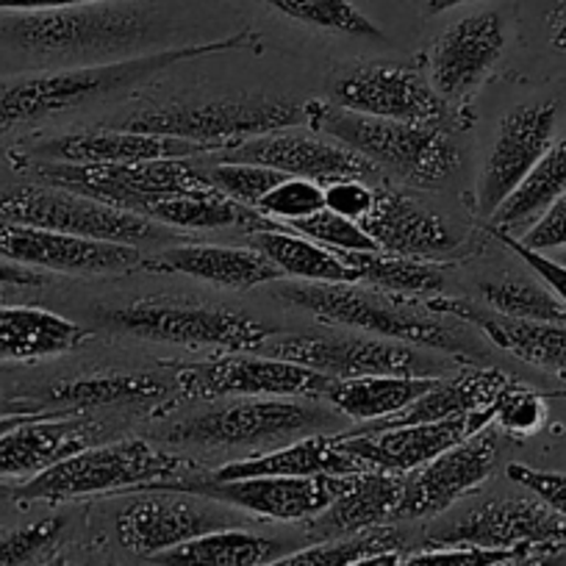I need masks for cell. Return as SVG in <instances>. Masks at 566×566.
<instances>
[{
  "label": "cell",
  "mask_w": 566,
  "mask_h": 566,
  "mask_svg": "<svg viewBox=\"0 0 566 566\" xmlns=\"http://www.w3.org/2000/svg\"><path fill=\"white\" fill-rule=\"evenodd\" d=\"M0 220L101 239V242L136 244V248L145 242H165L170 237L165 226L148 220V217L114 209L103 200L73 192V189L36 181L0 195Z\"/></svg>",
  "instance_id": "10"
},
{
  "label": "cell",
  "mask_w": 566,
  "mask_h": 566,
  "mask_svg": "<svg viewBox=\"0 0 566 566\" xmlns=\"http://www.w3.org/2000/svg\"><path fill=\"white\" fill-rule=\"evenodd\" d=\"M516 549H483V547H428L400 558L397 566H489Z\"/></svg>",
  "instance_id": "48"
},
{
  "label": "cell",
  "mask_w": 566,
  "mask_h": 566,
  "mask_svg": "<svg viewBox=\"0 0 566 566\" xmlns=\"http://www.w3.org/2000/svg\"><path fill=\"white\" fill-rule=\"evenodd\" d=\"M0 413H23V411H14V408H9V402L3 406V400H0Z\"/></svg>",
  "instance_id": "58"
},
{
  "label": "cell",
  "mask_w": 566,
  "mask_h": 566,
  "mask_svg": "<svg viewBox=\"0 0 566 566\" xmlns=\"http://www.w3.org/2000/svg\"><path fill=\"white\" fill-rule=\"evenodd\" d=\"M467 3H475V0H424V7H428V14L450 12V9L467 7Z\"/></svg>",
  "instance_id": "57"
},
{
  "label": "cell",
  "mask_w": 566,
  "mask_h": 566,
  "mask_svg": "<svg viewBox=\"0 0 566 566\" xmlns=\"http://www.w3.org/2000/svg\"><path fill=\"white\" fill-rule=\"evenodd\" d=\"M509 481L531 492L533 497L542 500L544 505L555 511V514L566 516V472L555 470H536L527 464H509L505 467Z\"/></svg>",
  "instance_id": "46"
},
{
  "label": "cell",
  "mask_w": 566,
  "mask_h": 566,
  "mask_svg": "<svg viewBox=\"0 0 566 566\" xmlns=\"http://www.w3.org/2000/svg\"><path fill=\"white\" fill-rule=\"evenodd\" d=\"M200 170H203L206 181H209L217 192L237 200V203L248 206V209H255L259 200L264 198L272 187H277L283 178H290L286 172L272 170V167L264 165H253V161H217V165L211 167L200 165Z\"/></svg>",
  "instance_id": "41"
},
{
  "label": "cell",
  "mask_w": 566,
  "mask_h": 566,
  "mask_svg": "<svg viewBox=\"0 0 566 566\" xmlns=\"http://www.w3.org/2000/svg\"><path fill=\"white\" fill-rule=\"evenodd\" d=\"M242 525V511L231 505L165 489L125 500L114 514V536L119 547L148 560L206 533Z\"/></svg>",
  "instance_id": "12"
},
{
  "label": "cell",
  "mask_w": 566,
  "mask_h": 566,
  "mask_svg": "<svg viewBox=\"0 0 566 566\" xmlns=\"http://www.w3.org/2000/svg\"><path fill=\"white\" fill-rule=\"evenodd\" d=\"M255 353L283 361H295L331 380L367 378V375H411V378H442L450 361L439 353L380 336H342V334H275Z\"/></svg>",
  "instance_id": "9"
},
{
  "label": "cell",
  "mask_w": 566,
  "mask_h": 566,
  "mask_svg": "<svg viewBox=\"0 0 566 566\" xmlns=\"http://www.w3.org/2000/svg\"><path fill=\"white\" fill-rule=\"evenodd\" d=\"M172 386L145 373H106L59 380L42 391V402L53 411H92L106 406H154L170 395Z\"/></svg>",
  "instance_id": "32"
},
{
  "label": "cell",
  "mask_w": 566,
  "mask_h": 566,
  "mask_svg": "<svg viewBox=\"0 0 566 566\" xmlns=\"http://www.w3.org/2000/svg\"><path fill=\"white\" fill-rule=\"evenodd\" d=\"M560 261H564V264H566V259H560Z\"/></svg>",
  "instance_id": "61"
},
{
  "label": "cell",
  "mask_w": 566,
  "mask_h": 566,
  "mask_svg": "<svg viewBox=\"0 0 566 566\" xmlns=\"http://www.w3.org/2000/svg\"><path fill=\"white\" fill-rule=\"evenodd\" d=\"M59 566H95V564H90V560H78V564H59Z\"/></svg>",
  "instance_id": "59"
},
{
  "label": "cell",
  "mask_w": 566,
  "mask_h": 566,
  "mask_svg": "<svg viewBox=\"0 0 566 566\" xmlns=\"http://www.w3.org/2000/svg\"><path fill=\"white\" fill-rule=\"evenodd\" d=\"M12 154L36 161H64V165H125V161H159V159H206L217 150L200 142L176 139V136L142 134V130L101 128L62 134L29 145Z\"/></svg>",
  "instance_id": "23"
},
{
  "label": "cell",
  "mask_w": 566,
  "mask_h": 566,
  "mask_svg": "<svg viewBox=\"0 0 566 566\" xmlns=\"http://www.w3.org/2000/svg\"><path fill=\"white\" fill-rule=\"evenodd\" d=\"M64 527H67L64 516H48V520L3 533L0 536V566H29L40 560L42 555L56 547Z\"/></svg>",
  "instance_id": "44"
},
{
  "label": "cell",
  "mask_w": 566,
  "mask_h": 566,
  "mask_svg": "<svg viewBox=\"0 0 566 566\" xmlns=\"http://www.w3.org/2000/svg\"><path fill=\"white\" fill-rule=\"evenodd\" d=\"M424 308L439 317H455L461 323L475 325L481 334L500 350L531 367L553 375H566V325L558 323H516L494 312H481L467 301L433 295L424 301Z\"/></svg>",
  "instance_id": "26"
},
{
  "label": "cell",
  "mask_w": 566,
  "mask_h": 566,
  "mask_svg": "<svg viewBox=\"0 0 566 566\" xmlns=\"http://www.w3.org/2000/svg\"><path fill=\"white\" fill-rule=\"evenodd\" d=\"M433 384L437 378H411V375H367V378L334 380L323 395V402H328L345 419L378 422L411 406Z\"/></svg>",
  "instance_id": "36"
},
{
  "label": "cell",
  "mask_w": 566,
  "mask_h": 566,
  "mask_svg": "<svg viewBox=\"0 0 566 566\" xmlns=\"http://www.w3.org/2000/svg\"><path fill=\"white\" fill-rule=\"evenodd\" d=\"M292 231L303 233V237L314 239L323 248H331L334 253H356V250H378L373 237L364 231L361 222L347 220V217L336 214L331 209H319L317 214L306 217V220L292 222Z\"/></svg>",
  "instance_id": "45"
},
{
  "label": "cell",
  "mask_w": 566,
  "mask_h": 566,
  "mask_svg": "<svg viewBox=\"0 0 566 566\" xmlns=\"http://www.w3.org/2000/svg\"><path fill=\"white\" fill-rule=\"evenodd\" d=\"M272 12L325 34L353 36V40L386 42L384 29L367 18L353 0H261Z\"/></svg>",
  "instance_id": "39"
},
{
  "label": "cell",
  "mask_w": 566,
  "mask_h": 566,
  "mask_svg": "<svg viewBox=\"0 0 566 566\" xmlns=\"http://www.w3.org/2000/svg\"><path fill=\"white\" fill-rule=\"evenodd\" d=\"M40 413L45 411H23V413H0V437L7 431H12V428H18V424L29 422V419L40 417Z\"/></svg>",
  "instance_id": "56"
},
{
  "label": "cell",
  "mask_w": 566,
  "mask_h": 566,
  "mask_svg": "<svg viewBox=\"0 0 566 566\" xmlns=\"http://www.w3.org/2000/svg\"><path fill=\"white\" fill-rule=\"evenodd\" d=\"M206 159L253 161V165L272 167V170H281L286 176L308 178V181H317L323 187L336 178H361V181L373 184V178L380 176L378 167L358 156L356 150L345 148L331 136L317 134L312 128L301 130V125L253 136L237 148L206 156Z\"/></svg>",
  "instance_id": "18"
},
{
  "label": "cell",
  "mask_w": 566,
  "mask_h": 566,
  "mask_svg": "<svg viewBox=\"0 0 566 566\" xmlns=\"http://www.w3.org/2000/svg\"><path fill=\"white\" fill-rule=\"evenodd\" d=\"M325 209L347 217V220L364 222V217L375 206V187L361 178H336L325 184Z\"/></svg>",
  "instance_id": "47"
},
{
  "label": "cell",
  "mask_w": 566,
  "mask_h": 566,
  "mask_svg": "<svg viewBox=\"0 0 566 566\" xmlns=\"http://www.w3.org/2000/svg\"><path fill=\"white\" fill-rule=\"evenodd\" d=\"M92 317L112 334L142 342L181 347H220L228 353H255L277 331L250 314L226 306H189V303H128L95 306Z\"/></svg>",
  "instance_id": "7"
},
{
  "label": "cell",
  "mask_w": 566,
  "mask_h": 566,
  "mask_svg": "<svg viewBox=\"0 0 566 566\" xmlns=\"http://www.w3.org/2000/svg\"><path fill=\"white\" fill-rule=\"evenodd\" d=\"M334 380L323 373L272 356L231 353L226 358L187 364L172 378L184 400H226V397H314L323 400Z\"/></svg>",
  "instance_id": "14"
},
{
  "label": "cell",
  "mask_w": 566,
  "mask_h": 566,
  "mask_svg": "<svg viewBox=\"0 0 566 566\" xmlns=\"http://www.w3.org/2000/svg\"><path fill=\"white\" fill-rule=\"evenodd\" d=\"M281 301L314 314L319 323L342 325L358 334L380 336V339L402 342V345L422 347V350L444 353L467 361L481 356V347L464 331L424 317L408 297L386 301L375 290H364L358 283H283Z\"/></svg>",
  "instance_id": "6"
},
{
  "label": "cell",
  "mask_w": 566,
  "mask_h": 566,
  "mask_svg": "<svg viewBox=\"0 0 566 566\" xmlns=\"http://www.w3.org/2000/svg\"><path fill=\"white\" fill-rule=\"evenodd\" d=\"M0 259L29 270H51L64 275H103V272L136 270L142 264L136 244L101 242V239L3 220H0Z\"/></svg>",
  "instance_id": "20"
},
{
  "label": "cell",
  "mask_w": 566,
  "mask_h": 566,
  "mask_svg": "<svg viewBox=\"0 0 566 566\" xmlns=\"http://www.w3.org/2000/svg\"><path fill=\"white\" fill-rule=\"evenodd\" d=\"M428 547L536 549L566 544V516L538 497L478 500L428 527Z\"/></svg>",
  "instance_id": "13"
},
{
  "label": "cell",
  "mask_w": 566,
  "mask_h": 566,
  "mask_svg": "<svg viewBox=\"0 0 566 566\" xmlns=\"http://www.w3.org/2000/svg\"><path fill=\"white\" fill-rule=\"evenodd\" d=\"M505 53V23L497 12L455 20L433 42L428 81L450 106H461L489 78Z\"/></svg>",
  "instance_id": "21"
},
{
  "label": "cell",
  "mask_w": 566,
  "mask_h": 566,
  "mask_svg": "<svg viewBox=\"0 0 566 566\" xmlns=\"http://www.w3.org/2000/svg\"><path fill=\"white\" fill-rule=\"evenodd\" d=\"M0 31L31 56L90 67L142 56V48L159 40L161 23L154 12L136 3L103 0L53 12L12 14Z\"/></svg>",
  "instance_id": "2"
},
{
  "label": "cell",
  "mask_w": 566,
  "mask_h": 566,
  "mask_svg": "<svg viewBox=\"0 0 566 566\" xmlns=\"http://www.w3.org/2000/svg\"><path fill=\"white\" fill-rule=\"evenodd\" d=\"M356 272V283L395 297H433L444 290V270L428 259L386 253V250H356L339 253Z\"/></svg>",
  "instance_id": "37"
},
{
  "label": "cell",
  "mask_w": 566,
  "mask_h": 566,
  "mask_svg": "<svg viewBox=\"0 0 566 566\" xmlns=\"http://www.w3.org/2000/svg\"><path fill=\"white\" fill-rule=\"evenodd\" d=\"M353 475H264V478H237V481H214L209 475L187 478V481L165 483V492H187L211 497L237 511L275 522H308L323 514L347 486ZM150 489V492H159Z\"/></svg>",
  "instance_id": "15"
},
{
  "label": "cell",
  "mask_w": 566,
  "mask_h": 566,
  "mask_svg": "<svg viewBox=\"0 0 566 566\" xmlns=\"http://www.w3.org/2000/svg\"><path fill=\"white\" fill-rule=\"evenodd\" d=\"M494 237H497L500 242L505 244V248L514 250V253L520 255V259L525 261L527 266H531L533 275L542 277V281L547 283L549 290H553L555 295H558V301L566 306V264H564V261L553 259V255H547V253H538V250L525 248V244H522L520 239L509 237V233H494Z\"/></svg>",
  "instance_id": "50"
},
{
  "label": "cell",
  "mask_w": 566,
  "mask_h": 566,
  "mask_svg": "<svg viewBox=\"0 0 566 566\" xmlns=\"http://www.w3.org/2000/svg\"><path fill=\"white\" fill-rule=\"evenodd\" d=\"M361 226L386 253L433 259L459 248V233L439 211L389 187L375 189V206Z\"/></svg>",
  "instance_id": "24"
},
{
  "label": "cell",
  "mask_w": 566,
  "mask_h": 566,
  "mask_svg": "<svg viewBox=\"0 0 566 566\" xmlns=\"http://www.w3.org/2000/svg\"><path fill=\"white\" fill-rule=\"evenodd\" d=\"M292 549L295 544L286 538L261 536L244 527H226L178 544L150 560L159 566H266Z\"/></svg>",
  "instance_id": "33"
},
{
  "label": "cell",
  "mask_w": 566,
  "mask_h": 566,
  "mask_svg": "<svg viewBox=\"0 0 566 566\" xmlns=\"http://www.w3.org/2000/svg\"><path fill=\"white\" fill-rule=\"evenodd\" d=\"M402 478L384 470H364L350 478V486L314 520H308V536L323 538L356 536L391 525L402 497Z\"/></svg>",
  "instance_id": "29"
},
{
  "label": "cell",
  "mask_w": 566,
  "mask_h": 566,
  "mask_svg": "<svg viewBox=\"0 0 566 566\" xmlns=\"http://www.w3.org/2000/svg\"><path fill=\"white\" fill-rule=\"evenodd\" d=\"M555 123H558V108L547 101L522 103L500 119L497 136L483 161L475 189V206L483 220L500 209V203L520 187L531 167L547 154L555 142Z\"/></svg>",
  "instance_id": "19"
},
{
  "label": "cell",
  "mask_w": 566,
  "mask_h": 566,
  "mask_svg": "<svg viewBox=\"0 0 566 566\" xmlns=\"http://www.w3.org/2000/svg\"><path fill=\"white\" fill-rule=\"evenodd\" d=\"M101 424L90 419L45 411L0 437V478H34L59 461L92 448Z\"/></svg>",
  "instance_id": "25"
},
{
  "label": "cell",
  "mask_w": 566,
  "mask_h": 566,
  "mask_svg": "<svg viewBox=\"0 0 566 566\" xmlns=\"http://www.w3.org/2000/svg\"><path fill=\"white\" fill-rule=\"evenodd\" d=\"M566 192V136L553 142L547 154L531 167L520 187L489 217L494 233L520 239L560 195Z\"/></svg>",
  "instance_id": "35"
},
{
  "label": "cell",
  "mask_w": 566,
  "mask_h": 566,
  "mask_svg": "<svg viewBox=\"0 0 566 566\" xmlns=\"http://www.w3.org/2000/svg\"><path fill=\"white\" fill-rule=\"evenodd\" d=\"M86 3H103V0H0V12H53V9H73Z\"/></svg>",
  "instance_id": "52"
},
{
  "label": "cell",
  "mask_w": 566,
  "mask_h": 566,
  "mask_svg": "<svg viewBox=\"0 0 566 566\" xmlns=\"http://www.w3.org/2000/svg\"><path fill=\"white\" fill-rule=\"evenodd\" d=\"M7 494H9V489H3V486H0V500L7 497Z\"/></svg>",
  "instance_id": "60"
},
{
  "label": "cell",
  "mask_w": 566,
  "mask_h": 566,
  "mask_svg": "<svg viewBox=\"0 0 566 566\" xmlns=\"http://www.w3.org/2000/svg\"><path fill=\"white\" fill-rule=\"evenodd\" d=\"M209 475L203 464L176 450H161L145 439H119L108 444H92L51 470L29 478L14 489V500L23 503H64L90 494L150 492L165 483Z\"/></svg>",
  "instance_id": "5"
},
{
  "label": "cell",
  "mask_w": 566,
  "mask_h": 566,
  "mask_svg": "<svg viewBox=\"0 0 566 566\" xmlns=\"http://www.w3.org/2000/svg\"><path fill=\"white\" fill-rule=\"evenodd\" d=\"M406 547V538L397 527L384 525L375 531L356 533V536H342V538H323L308 547L292 549V553L281 555L277 560L266 566H347L364 555L384 553V549H400Z\"/></svg>",
  "instance_id": "40"
},
{
  "label": "cell",
  "mask_w": 566,
  "mask_h": 566,
  "mask_svg": "<svg viewBox=\"0 0 566 566\" xmlns=\"http://www.w3.org/2000/svg\"><path fill=\"white\" fill-rule=\"evenodd\" d=\"M400 558H402L400 549H384V553H373V555H364V558H356L347 566H397L400 564Z\"/></svg>",
  "instance_id": "55"
},
{
  "label": "cell",
  "mask_w": 566,
  "mask_h": 566,
  "mask_svg": "<svg viewBox=\"0 0 566 566\" xmlns=\"http://www.w3.org/2000/svg\"><path fill=\"white\" fill-rule=\"evenodd\" d=\"M42 283H45L42 272L0 259V286H42Z\"/></svg>",
  "instance_id": "53"
},
{
  "label": "cell",
  "mask_w": 566,
  "mask_h": 566,
  "mask_svg": "<svg viewBox=\"0 0 566 566\" xmlns=\"http://www.w3.org/2000/svg\"><path fill=\"white\" fill-rule=\"evenodd\" d=\"M331 103L345 112L406 123H453L450 103L419 70L406 64H356L331 81Z\"/></svg>",
  "instance_id": "16"
},
{
  "label": "cell",
  "mask_w": 566,
  "mask_h": 566,
  "mask_svg": "<svg viewBox=\"0 0 566 566\" xmlns=\"http://www.w3.org/2000/svg\"><path fill=\"white\" fill-rule=\"evenodd\" d=\"M297 125H306V103L283 101V97H239V101L195 103V106L189 103L150 106L119 119L114 128L200 142L222 154L253 136L297 128Z\"/></svg>",
  "instance_id": "8"
},
{
  "label": "cell",
  "mask_w": 566,
  "mask_h": 566,
  "mask_svg": "<svg viewBox=\"0 0 566 566\" xmlns=\"http://www.w3.org/2000/svg\"><path fill=\"white\" fill-rule=\"evenodd\" d=\"M342 422L339 411L314 397H237L167 424L156 431V439L181 450L259 455L314 433H339Z\"/></svg>",
  "instance_id": "3"
},
{
  "label": "cell",
  "mask_w": 566,
  "mask_h": 566,
  "mask_svg": "<svg viewBox=\"0 0 566 566\" xmlns=\"http://www.w3.org/2000/svg\"><path fill=\"white\" fill-rule=\"evenodd\" d=\"M549 42H553L555 51H564L566 53V0H555V9L549 14Z\"/></svg>",
  "instance_id": "54"
},
{
  "label": "cell",
  "mask_w": 566,
  "mask_h": 566,
  "mask_svg": "<svg viewBox=\"0 0 566 566\" xmlns=\"http://www.w3.org/2000/svg\"><path fill=\"white\" fill-rule=\"evenodd\" d=\"M90 336V328L48 308L0 306V361L34 364L56 358L78 350Z\"/></svg>",
  "instance_id": "31"
},
{
  "label": "cell",
  "mask_w": 566,
  "mask_h": 566,
  "mask_svg": "<svg viewBox=\"0 0 566 566\" xmlns=\"http://www.w3.org/2000/svg\"><path fill=\"white\" fill-rule=\"evenodd\" d=\"M306 128L356 150L408 187L442 189L461 167V148L450 125L364 117L331 101H308Z\"/></svg>",
  "instance_id": "4"
},
{
  "label": "cell",
  "mask_w": 566,
  "mask_h": 566,
  "mask_svg": "<svg viewBox=\"0 0 566 566\" xmlns=\"http://www.w3.org/2000/svg\"><path fill=\"white\" fill-rule=\"evenodd\" d=\"M489 566H566V544L558 547H536V549H516L505 558L494 560Z\"/></svg>",
  "instance_id": "51"
},
{
  "label": "cell",
  "mask_w": 566,
  "mask_h": 566,
  "mask_svg": "<svg viewBox=\"0 0 566 566\" xmlns=\"http://www.w3.org/2000/svg\"><path fill=\"white\" fill-rule=\"evenodd\" d=\"M14 167L36 184L73 189L103 200L114 209L130 211L136 200L154 195L206 192L214 189L206 181L195 159H159V161H125V165H64V161H36L12 154Z\"/></svg>",
  "instance_id": "11"
},
{
  "label": "cell",
  "mask_w": 566,
  "mask_h": 566,
  "mask_svg": "<svg viewBox=\"0 0 566 566\" xmlns=\"http://www.w3.org/2000/svg\"><path fill=\"white\" fill-rule=\"evenodd\" d=\"M250 248L259 250L283 277L290 275L308 283H356V272L339 253L292 231L283 222L270 231H255L250 237Z\"/></svg>",
  "instance_id": "34"
},
{
  "label": "cell",
  "mask_w": 566,
  "mask_h": 566,
  "mask_svg": "<svg viewBox=\"0 0 566 566\" xmlns=\"http://www.w3.org/2000/svg\"><path fill=\"white\" fill-rule=\"evenodd\" d=\"M544 422H547V402L533 389L522 386L520 380L511 378L494 397L492 424H497L500 431L531 437V433L542 431Z\"/></svg>",
  "instance_id": "43"
},
{
  "label": "cell",
  "mask_w": 566,
  "mask_h": 566,
  "mask_svg": "<svg viewBox=\"0 0 566 566\" xmlns=\"http://www.w3.org/2000/svg\"><path fill=\"white\" fill-rule=\"evenodd\" d=\"M364 470H369V467H364L347 450H342L334 433H314V437H303L275 450H266V453L231 461L220 470H211L209 478H214V481H237V478L264 475H356V472Z\"/></svg>",
  "instance_id": "30"
},
{
  "label": "cell",
  "mask_w": 566,
  "mask_h": 566,
  "mask_svg": "<svg viewBox=\"0 0 566 566\" xmlns=\"http://www.w3.org/2000/svg\"><path fill=\"white\" fill-rule=\"evenodd\" d=\"M319 209H325V189L323 184L308 181V178H283L277 187H272L264 198L259 200L255 211L266 220L283 222V226H292L297 220H306V217L317 214Z\"/></svg>",
  "instance_id": "42"
},
{
  "label": "cell",
  "mask_w": 566,
  "mask_h": 566,
  "mask_svg": "<svg viewBox=\"0 0 566 566\" xmlns=\"http://www.w3.org/2000/svg\"><path fill=\"white\" fill-rule=\"evenodd\" d=\"M255 45H261V36L244 29L242 34L226 36V40L167 48V51L142 53V56L123 59V62L20 75V78L0 84V130L36 123V119L53 117V114H64L70 108L97 101V97L114 95V92L142 84V81L156 78L176 64L214 56V53L248 51Z\"/></svg>",
  "instance_id": "1"
},
{
  "label": "cell",
  "mask_w": 566,
  "mask_h": 566,
  "mask_svg": "<svg viewBox=\"0 0 566 566\" xmlns=\"http://www.w3.org/2000/svg\"><path fill=\"white\" fill-rule=\"evenodd\" d=\"M492 424V408L489 411L467 413V417L448 419V422L428 424H400V428H380L367 433H334L342 450L361 461L369 470H384L391 475H408L422 464L437 459L439 453L453 444L464 442L467 437Z\"/></svg>",
  "instance_id": "22"
},
{
  "label": "cell",
  "mask_w": 566,
  "mask_h": 566,
  "mask_svg": "<svg viewBox=\"0 0 566 566\" xmlns=\"http://www.w3.org/2000/svg\"><path fill=\"white\" fill-rule=\"evenodd\" d=\"M142 270L159 275H189L228 290H255L261 283L281 281V272L253 248L226 244H178L161 250L154 259H142Z\"/></svg>",
  "instance_id": "28"
},
{
  "label": "cell",
  "mask_w": 566,
  "mask_h": 566,
  "mask_svg": "<svg viewBox=\"0 0 566 566\" xmlns=\"http://www.w3.org/2000/svg\"><path fill=\"white\" fill-rule=\"evenodd\" d=\"M481 295L494 314L516 323L566 325V306L542 277H500L486 281Z\"/></svg>",
  "instance_id": "38"
},
{
  "label": "cell",
  "mask_w": 566,
  "mask_h": 566,
  "mask_svg": "<svg viewBox=\"0 0 566 566\" xmlns=\"http://www.w3.org/2000/svg\"><path fill=\"white\" fill-rule=\"evenodd\" d=\"M511 380V375H505L497 367H478V364H467L464 369H459L450 378H437V384L431 389L419 395L411 406H406L402 411L391 413V417L378 419V422H364V428L347 433H367V431H380V428H400V424H428V422H448V419L467 417V413L489 411L497 397V391L503 389Z\"/></svg>",
  "instance_id": "27"
},
{
  "label": "cell",
  "mask_w": 566,
  "mask_h": 566,
  "mask_svg": "<svg viewBox=\"0 0 566 566\" xmlns=\"http://www.w3.org/2000/svg\"><path fill=\"white\" fill-rule=\"evenodd\" d=\"M520 242L525 248L538 250V253L566 250V192L522 233Z\"/></svg>",
  "instance_id": "49"
},
{
  "label": "cell",
  "mask_w": 566,
  "mask_h": 566,
  "mask_svg": "<svg viewBox=\"0 0 566 566\" xmlns=\"http://www.w3.org/2000/svg\"><path fill=\"white\" fill-rule=\"evenodd\" d=\"M500 459L497 424H486L464 442L402 478V497L395 522L433 520L492 478Z\"/></svg>",
  "instance_id": "17"
}]
</instances>
